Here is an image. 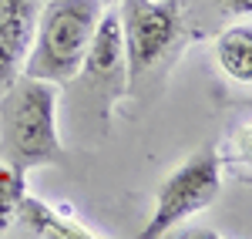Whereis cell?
I'll return each instance as SVG.
<instances>
[{
    "label": "cell",
    "instance_id": "8",
    "mask_svg": "<svg viewBox=\"0 0 252 239\" xmlns=\"http://www.w3.org/2000/svg\"><path fill=\"white\" fill-rule=\"evenodd\" d=\"M215 61L219 68L239 84H249L252 81V27L249 20L225 27L219 37H215Z\"/></svg>",
    "mask_w": 252,
    "mask_h": 239
},
{
    "label": "cell",
    "instance_id": "7",
    "mask_svg": "<svg viewBox=\"0 0 252 239\" xmlns=\"http://www.w3.org/2000/svg\"><path fill=\"white\" fill-rule=\"evenodd\" d=\"M14 222L27 236H40V239H101V233L81 226L78 219L64 216L58 209H51L47 202L34 199V196H20L17 212H14Z\"/></svg>",
    "mask_w": 252,
    "mask_h": 239
},
{
    "label": "cell",
    "instance_id": "6",
    "mask_svg": "<svg viewBox=\"0 0 252 239\" xmlns=\"http://www.w3.org/2000/svg\"><path fill=\"white\" fill-rule=\"evenodd\" d=\"M37 3L34 0H0V88L24 71L34 44Z\"/></svg>",
    "mask_w": 252,
    "mask_h": 239
},
{
    "label": "cell",
    "instance_id": "5",
    "mask_svg": "<svg viewBox=\"0 0 252 239\" xmlns=\"http://www.w3.org/2000/svg\"><path fill=\"white\" fill-rule=\"evenodd\" d=\"M78 74L84 81L97 84L101 91H111V95L125 91V84H128V54H125V34H121L118 10H101Z\"/></svg>",
    "mask_w": 252,
    "mask_h": 239
},
{
    "label": "cell",
    "instance_id": "1",
    "mask_svg": "<svg viewBox=\"0 0 252 239\" xmlns=\"http://www.w3.org/2000/svg\"><path fill=\"white\" fill-rule=\"evenodd\" d=\"M61 159L58 84L17 74L0 95V162L27 172Z\"/></svg>",
    "mask_w": 252,
    "mask_h": 239
},
{
    "label": "cell",
    "instance_id": "9",
    "mask_svg": "<svg viewBox=\"0 0 252 239\" xmlns=\"http://www.w3.org/2000/svg\"><path fill=\"white\" fill-rule=\"evenodd\" d=\"M24 175H27V172H20L14 165L0 162V236L10 229L14 212H17V202H20V196L27 192V179H24Z\"/></svg>",
    "mask_w": 252,
    "mask_h": 239
},
{
    "label": "cell",
    "instance_id": "2",
    "mask_svg": "<svg viewBox=\"0 0 252 239\" xmlns=\"http://www.w3.org/2000/svg\"><path fill=\"white\" fill-rule=\"evenodd\" d=\"M97 17H101L97 0H47L37 10L34 44L20 74L51 81V84L74 81Z\"/></svg>",
    "mask_w": 252,
    "mask_h": 239
},
{
    "label": "cell",
    "instance_id": "10",
    "mask_svg": "<svg viewBox=\"0 0 252 239\" xmlns=\"http://www.w3.org/2000/svg\"><path fill=\"white\" fill-rule=\"evenodd\" d=\"M219 3H222V10H229L235 17H249L252 10V0H219Z\"/></svg>",
    "mask_w": 252,
    "mask_h": 239
},
{
    "label": "cell",
    "instance_id": "4",
    "mask_svg": "<svg viewBox=\"0 0 252 239\" xmlns=\"http://www.w3.org/2000/svg\"><path fill=\"white\" fill-rule=\"evenodd\" d=\"M222 192V159L212 145L198 148L192 159H185L172 175H165L158 189V202L148 226L141 229V239H155L172 233L178 222L189 216L202 212L205 205H212Z\"/></svg>",
    "mask_w": 252,
    "mask_h": 239
},
{
    "label": "cell",
    "instance_id": "3",
    "mask_svg": "<svg viewBox=\"0 0 252 239\" xmlns=\"http://www.w3.org/2000/svg\"><path fill=\"white\" fill-rule=\"evenodd\" d=\"M128 78L152 71L185 37V0H121L118 7Z\"/></svg>",
    "mask_w": 252,
    "mask_h": 239
}]
</instances>
